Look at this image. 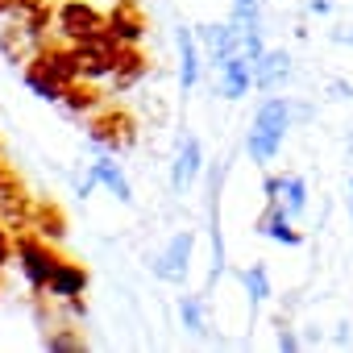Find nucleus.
Segmentation results:
<instances>
[{"label":"nucleus","instance_id":"nucleus-1","mask_svg":"<svg viewBox=\"0 0 353 353\" xmlns=\"http://www.w3.org/2000/svg\"><path fill=\"white\" fill-rule=\"evenodd\" d=\"M79 79V67H75V54H71V42L67 46H59V42H42L38 46V54L26 63V88L38 96V100H63V92H67V83H75Z\"/></svg>","mask_w":353,"mask_h":353},{"label":"nucleus","instance_id":"nucleus-2","mask_svg":"<svg viewBox=\"0 0 353 353\" xmlns=\"http://www.w3.org/2000/svg\"><path fill=\"white\" fill-rule=\"evenodd\" d=\"M291 104L283 100V96H270V100H262L258 104V112H254V129H250V137H245V150H250V158L254 162H270L274 154H279V145H283V137H287V129H291Z\"/></svg>","mask_w":353,"mask_h":353},{"label":"nucleus","instance_id":"nucleus-3","mask_svg":"<svg viewBox=\"0 0 353 353\" xmlns=\"http://www.w3.org/2000/svg\"><path fill=\"white\" fill-rule=\"evenodd\" d=\"M88 137L104 154H125L137 141V117L129 108H121V104H100L92 112V121H88Z\"/></svg>","mask_w":353,"mask_h":353},{"label":"nucleus","instance_id":"nucleus-4","mask_svg":"<svg viewBox=\"0 0 353 353\" xmlns=\"http://www.w3.org/2000/svg\"><path fill=\"white\" fill-rule=\"evenodd\" d=\"M13 250H17V262H21V274L34 291H46L54 266L63 262V254L50 245V237H42L38 229H17L13 237Z\"/></svg>","mask_w":353,"mask_h":353},{"label":"nucleus","instance_id":"nucleus-5","mask_svg":"<svg viewBox=\"0 0 353 353\" xmlns=\"http://www.w3.org/2000/svg\"><path fill=\"white\" fill-rule=\"evenodd\" d=\"M71 54H75V67L83 79H108L112 67H117V54H121V42L104 30V34H92V38H79L71 42Z\"/></svg>","mask_w":353,"mask_h":353},{"label":"nucleus","instance_id":"nucleus-6","mask_svg":"<svg viewBox=\"0 0 353 353\" xmlns=\"http://www.w3.org/2000/svg\"><path fill=\"white\" fill-rule=\"evenodd\" d=\"M54 30H59L63 42H79V38H92V34H104L108 17L100 9H92L88 0H63L59 17H54Z\"/></svg>","mask_w":353,"mask_h":353},{"label":"nucleus","instance_id":"nucleus-7","mask_svg":"<svg viewBox=\"0 0 353 353\" xmlns=\"http://www.w3.org/2000/svg\"><path fill=\"white\" fill-rule=\"evenodd\" d=\"M192 250H196V233H192V229L174 233V237H170V245L154 258V274H158L162 283H183V279H188Z\"/></svg>","mask_w":353,"mask_h":353},{"label":"nucleus","instance_id":"nucleus-8","mask_svg":"<svg viewBox=\"0 0 353 353\" xmlns=\"http://www.w3.org/2000/svg\"><path fill=\"white\" fill-rule=\"evenodd\" d=\"M42 42H46V38L34 34V30L21 26V21H9L5 30H0V54H5V63H13V67H17V63H30Z\"/></svg>","mask_w":353,"mask_h":353},{"label":"nucleus","instance_id":"nucleus-9","mask_svg":"<svg viewBox=\"0 0 353 353\" xmlns=\"http://www.w3.org/2000/svg\"><path fill=\"white\" fill-rule=\"evenodd\" d=\"M108 34L121 42V46H133L145 38V13L137 0H117V9L108 13Z\"/></svg>","mask_w":353,"mask_h":353},{"label":"nucleus","instance_id":"nucleus-10","mask_svg":"<svg viewBox=\"0 0 353 353\" xmlns=\"http://www.w3.org/2000/svg\"><path fill=\"white\" fill-rule=\"evenodd\" d=\"M96 183H104V188H108V192H112L121 204H129V200H133V188H129V179L121 174V166H117L108 154L92 162V174H88V179L79 183V196H92V188H96Z\"/></svg>","mask_w":353,"mask_h":353},{"label":"nucleus","instance_id":"nucleus-11","mask_svg":"<svg viewBox=\"0 0 353 353\" xmlns=\"http://www.w3.org/2000/svg\"><path fill=\"white\" fill-rule=\"evenodd\" d=\"M196 42H204V50L212 54L216 67H221L225 59L241 54V34H237L233 21H225V26H200V30H196Z\"/></svg>","mask_w":353,"mask_h":353},{"label":"nucleus","instance_id":"nucleus-12","mask_svg":"<svg viewBox=\"0 0 353 353\" xmlns=\"http://www.w3.org/2000/svg\"><path fill=\"white\" fill-rule=\"evenodd\" d=\"M150 75V59L141 54V46L133 42V46H121V54H117V67H112V92H129L133 83H141Z\"/></svg>","mask_w":353,"mask_h":353},{"label":"nucleus","instance_id":"nucleus-13","mask_svg":"<svg viewBox=\"0 0 353 353\" xmlns=\"http://www.w3.org/2000/svg\"><path fill=\"white\" fill-rule=\"evenodd\" d=\"M200 166H204V150H200V137H183V145H179V158H174V170H170V188L174 192H188L192 183H196V174H200Z\"/></svg>","mask_w":353,"mask_h":353},{"label":"nucleus","instance_id":"nucleus-14","mask_svg":"<svg viewBox=\"0 0 353 353\" xmlns=\"http://www.w3.org/2000/svg\"><path fill=\"white\" fill-rule=\"evenodd\" d=\"M287 79H291V54H287V50H266V54L254 63V88L279 92Z\"/></svg>","mask_w":353,"mask_h":353},{"label":"nucleus","instance_id":"nucleus-15","mask_svg":"<svg viewBox=\"0 0 353 353\" xmlns=\"http://www.w3.org/2000/svg\"><path fill=\"white\" fill-rule=\"evenodd\" d=\"M258 233H266V237H274L283 245H299L303 241V233L291 229V212H287L283 200H266V212L258 216Z\"/></svg>","mask_w":353,"mask_h":353},{"label":"nucleus","instance_id":"nucleus-16","mask_svg":"<svg viewBox=\"0 0 353 353\" xmlns=\"http://www.w3.org/2000/svg\"><path fill=\"white\" fill-rule=\"evenodd\" d=\"M9 17L46 38V34H50V21L59 17V9L50 5V0H9Z\"/></svg>","mask_w":353,"mask_h":353},{"label":"nucleus","instance_id":"nucleus-17","mask_svg":"<svg viewBox=\"0 0 353 353\" xmlns=\"http://www.w3.org/2000/svg\"><path fill=\"white\" fill-rule=\"evenodd\" d=\"M88 266L83 262H71V258H63L59 266H54V274H50V283H46V291L54 295V299H67V295H79L83 287H88Z\"/></svg>","mask_w":353,"mask_h":353},{"label":"nucleus","instance_id":"nucleus-18","mask_svg":"<svg viewBox=\"0 0 353 353\" xmlns=\"http://www.w3.org/2000/svg\"><path fill=\"white\" fill-rule=\"evenodd\" d=\"M250 83H254V63H250L245 54H233V59H225V63H221V92H225L229 100L245 96V92H250Z\"/></svg>","mask_w":353,"mask_h":353},{"label":"nucleus","instance_id":"nucleus-19","mask_svg":"<svg viewBox=\"0 0 353 353\" xmlns=\"http://www.w3.org/2000/svg\"><path fill=\"white\" fill-rule=\"evenodd\" d=\"M67 112H75V117H83V112H96L100 104H104V92L96 88V79H75V83H67V92H63V100H59Z\"/></svg>","mask_w":353,"mask_h":353},{"label":"nucleus","instance_id":"nucleus-20","mask_svg":"<svg viewBox=\"0 0 353 353\" xmlns=\"http://www.w3.org/2000/svg\"><path fill=\"white\" fill-rule=\"evenodd\" d=\"M30 229H38L42 237L50 241H63L67 237V212L50 200H34V212H30Z\"/></svg>","mask_w":353,"mask_h":353},{"label":"nucleus","instance_id":"nucleus-21","mask_svg":"<svg viewBox=\"0 0 353 353\" xmlns=\"http://www.w3.org/2000/svg\"><path fill=\"white\" fill-rule=\"evenodd\" d=\"M174 42H179V83H183V92H192V88H196V79H200V50H196V34H192V30H179V34H174Z\"/></svg>","mask_w":353,"mask_h":353},{"label":"nucleus","instance_id":"nucleus-22","mask_svg":"<svg viewBox=\"0 0 353 353\" xmlns=\"http://www.w3.org/2000/svg\"><path fill=\"white\" fill-rule=\"evenodd\" d=\"M233 26H237V34H262L258 0H233Z\"/></svg>","mask_w":353,"mask_h":353},{"label":"nucleus","instance_id":"nucleus-23","mask_svg":"<svg viewBox=\"0 0 353 353\" xmlns=\"http://www.w3.org/2000/svg\"><path fill=\"white\" fill-rule=\"evenodd\" d=\"M42 345L54 349V353H63V349H88V336H83L79 328H50V332L42 336Z\"/></svg>","mask_w":353,"mask_h":353},{"label":"nucleus","instance_id":"nucleus-24","mask_svg":"<svg viewBox=\"0 0 353 353\" xmlns=\"http://www.w3.org/2000/svg\"><path fill=\"white\" fill-rule=\"evenodd\" d=\"M283 204H287L291 216H299L307 208V183L299 179V174H287V179H283Z\"/></svg>","mask_w":353,"mask_h":353},{"label":"nucleus","instance_id":"nucleus-25","mask_svg":"<svg viewBox=\"0 0 353 353\" xmlns=\"http://www.w3.org/2000/svg\"><path fill=\"white\" fill-rule=\"evenodd\" d=\"M241 283H245V291H250L254 303L270 299V274H266V266H250V270H241Z\"/></svg>","mask_w":353,"mask_h":353},{"label":"nucleus","instance_id":"nucleus-26","mask_svg":"<svg viewBox=\"0 0 353 353\" xmlns=\"http://www.w3.org/2000/svg\"><path fill=\"white\" fill-rule=\"evenodd\" d=\"M179 316H183V328H192L196 336L208 332V324H204V303H200L196 295H183V299H179Z\"/></svg>","mask_w":353,"mask_h":353},{"label":"nucleus","instance_id":"nucleus-27","mask_svg":"<svg viewBox=\"0 0 353 353\" xmlns=\"http://www.w3.org/2000/svg\"><path fill=\"white\" fill-rule=\"evenodd\" d=\"M13 196H21V179H17V170L5 162V154H0V204L13 200Z\"/></svg>","mask_w":353,"mask_h":353},{"label":"nucleus","instance_id":"nucleus-28","mask_svg":"<svg viewBox=\"0 0 353 353\" xmlns=\"http://www.w3.org/2000/svg\"><path fill=\"white\" fill-rule=\"evenodd\" d=\"M13 254H17V250H13V229L0 221V270L9 266V258H13Z\"/></svg>","mask_w":353,"mask_h":353},{"label":"nucleus","instance_id":"nucleus-29","mask_svg":"<svg viewBox=\"0 0 353 353\" xmlns=\"http://www.w3.org/2000/svg\"><path fill=\"white\" fill-rule=\"evenodd\" d=\"M328 96H332V100H353V83H349V79H332V83H328Z\"/></svg>","mask_w":353,"mask_h":353},{"label":"nucleus","instance_id":"nucleus-30","mask_svg":"<svg viewBox=\"0 0 353 353\" xmlns=\"http://www.w3.org/2000/svg\"><path fill=\"white\" fill-rule=\"evenodd\" d=\"M262 192H266V200H283L279 192H283V179H279V174H266V179H262Z\"/></svg>","mask_w":353,"mask_h":353},{"label":"nucleus","instance_id":"nucleus-31","mask_svg":"<svg viewBox=\"0 0 353 353\" xmlns=\"http://www.w3.org/2000/svg\"><path fill=\"white\" fill-rule=\"evenodd\" d=\"M274 345H279V349H299V336H295L291 328H279V336H274Z\"/></svg>","mask_w":353,"mask_h":353},{"label":"nucleus","instance_id":"nucleus-32","mask_svg":"<svg viewBox=\"0 0 353 353\" xmlns=\"http://www.w3.org/2000/svg\"><path fill=\"white\" fill-rule=\"evenodd\" d=\"M332 42H336V46H353V30H349V26H336V30H332Z\"/></svg>","mask_w":353,"mask_h":353},{"label":"nucleus","instance_id":"nucleus-33","mask_svg":"<svg viewBox=\"0 0 353 353\" xmlns=\"http://www.w3.org/2000/svg\"><path fill=\"white\" fill-rule=\"evenodd\" d=\"M316 17H324V13H332V5H328V0H312V5H307Z\"/></svg>","mask_w":353,"mask_h":353},{"label":"nucleus","instance_id":"nucleus-34","mask_svg":"<svg viewBox=\"0 0 353 353\" xmlns=\"http://www.w3.org/2000/svg\"><path fill=\"white\" fill-rule=\"evenodd\" d=\"M9 13V0H0V17H5Z\"/></svg>","mask_w":353,"mask_h":353},{"label":"nucleus","instance_id":"nucleus-35","mask_svg":"<svg viewBox=\"0 0 353 353\" xmlns=\"http://www.w3.org/2000/svg\"><path fill=\"white\" fill-rule=\"evenodd\" d=\"M349 212H353V179H349Z\"/></svg>","mask_w":353,"mask_h":353},{"label":"nucleus","instance_id":"nucleus-36","mask_svg":"<svg viewBox=\"0 0 353 353\" xmlns=\"http://www.w3.org/2000/svg\"><path fill=\"white\" fill-rule=\"evenodd\" d=\"M349 154H353V133H349Z\"/></svg>","mask_w":353,"mask_h":353},{"label":"nucleus","instance_id":"nucleus-37","mask_svg":"<svg viewBox=\"0 0 353 353\" xmlns=\"http://www.w3.org/2000/svg\"><path fill=\"white\" fill-rule=\"evenodd\" d=\"M0 154H5V145H0Z\"/></svg>","mask_w":353,"mask_h":353},{"label":"nucleus","instance_id":"nucleus-38","mask_svg":"<svg viewBox=\"0 0 353 353\" xmlns=\"http://www.w3.org/2000/svg\"><path fill=\"white\" fill-rule=\"evenodd\" d=\"M0 287H5V283H0Z\"/></svg>","mask_w":353,"mask_h":353}]
</instances>
